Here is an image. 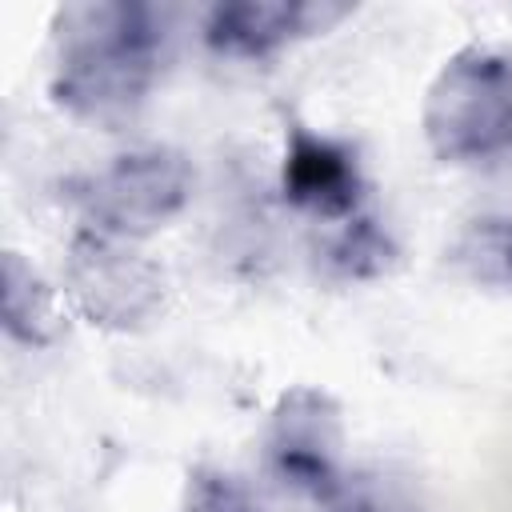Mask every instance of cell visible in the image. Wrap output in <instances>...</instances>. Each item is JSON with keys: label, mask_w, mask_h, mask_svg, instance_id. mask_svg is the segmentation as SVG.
Masks as SVG:
<instances>
[{"label": "cell", "mask_w": 512, "mask_h": 512, "mask_svg": "<svg viewBox=\"0 0 512 512\" xmlns=\"http://www.w3.org/2000/svg\"><path fill=\"white\" fill-rule=\"evenodd\" d=\"M68 288L92 324L132 328L160 304V276L148 260L128 252L116 236L80 232L68 260Z\"/></svg>", "instance_id": "5b68a950"}, {"label": "cell", "mask_w": 512, "mask_h": 512, "mask_svg": "<svg viewBox=\"0 0 512 512\" xmlns=\"http://www.w3.org/2000/svg\"><path fill=\"white\" fill-rule=\"evenodd\" d=\"M184 512H256V500L232 472L196 468V472H188Z\"/></svg>", "instance_id": "8fae6325"}, {"label": "cell", "mask_w": 512, "mask_h": 512, "mask_svg": "<svg viewBox=\"0 0 512 512\" xmlns=\"http://www.w3.org/2000/svg\"><path fill=\"white\" fill-rule=\"evenodd\" d=\"M264 448L276 480L316 504H328L348 480V472L340 468V404L320 388H288L276 400Z\"/></svg>", "instance_id": "277c9868"}, {"label": "cell", "mask_w": 512, "mask_h": 512, "mask_svg": "<svg viewBox=\"0 0 512 512\" xmlns=\"http://www.w3.org/2000/svg\"><path fill=\"white\" fill-rule=\"evenodd\" d=\"M0 320L4 332L28 348H44L56 336V304L44 280L24 264L20 252H4L0 260Z\"/></svg>", "instance_id": "ba28073f"}, {"label": "cell", "mask_w": 512, "mask_h": 512, "mask_svg": "<svg viewBox=\"0 0 512 512\" xmlns=\"http://www.w3.org/2000/svg\"><path fill=\"white\" fill-rule=\"evenodd\" d=\"M352 4L332 0H232L204 16V44L236 60H268L280 48L340 24Z\"/></svg>", "instance_id": "8992f818"}, {"label": "cell", "mask_w": 512, "mask_h": 512, "mask_svg": "<svg viewBox=\"0 0 512 512\" xmlns=\"http://www.w3.org/2000/svg\"><path fill=\"white\" fill-rule=\"evenodd\" d=\"M452 264L480 288L512 292V216L484 212L468 220L452 244Z\"/></svg>", "instance_id": "9c48e42d"}, {"label": "cell", "mask_w": 512, "mask_h": 512, "mask_svg": "<svg viewBox=\"0 0 512 512\" xmlns=\"http://www.w3.org/2000/svg\"><path fill=\"white\" fill-rule=\"evenodd\" d=\"M192 196V164L172 148H136L76 184V204L100 236H144Z\"/></svg>", "instance_id": "3957f363"}, {"label": "cell", "mask_w": 512, "mask_h": 512, "mask_svg": "<svg viewBox=\"0 0 512 512\" xmlns=\"http://www.w3.org/2000/svg\"><path fill=\"white\" fill-rule=\"evenodd\" d=\"M168 12L136 0H88L64 4L52 20V100L80 120L132 116L164 60Z\"/></svg>", "instance_id": "6da1fadb"}, {"label": "cell", "mask_w": 512, "mask_h": 512, "mask_svg": "<svg viewBox=\"0 0 512 512\" xmlns=\"http://www.w3.org/2000/svg\"><path fill=\"white\" fill-rule=\"evenodd\" d=\"M424 136L444 164H512V48L468 44L424 96Z\"/></svg>", "instance_id": "7a4b0ae2"}, {"label": "cell", "mask_w": 512, "mask_h": 512, "mask_svg": "<svg viewBox=\"0 0 512 512\" xmlns=\"http://www.w3.org/2000/svg\"><path fill=\"white\" fill-rule=\"evenodd\" d=\"M320 508H324V512H392V508H388L372 488L356 484L352 476H348V480H344V488H340L328 504H320Z\"/></svg>", "instance_id": "7c38bea8"}, {"label": "cell", "mask_w": 512, "mask_h": 512, "mask_svg": "<svg viewBox=\"0 0 512 512\" xmlns=\"http://www.w3.org/2000/svg\"><path fill=\"white\" fill-rule=\"evenodd\" d=\"M280 192L292 208H304L312 216L352 220L360 216L364 180H360V164L348 144L332 136H316L304 124H288Z\"/></svg>", "instance_id": "52a82bcc"}, {"label": "cell", "mask_w": 512, "mask_h": 512, "mask_svg": "<svg viewBox=\"0 0 512 512\" xmlns=\"http://www.w3.org/2000/svg\"><path fill=\"white\" fill-rule=\"evenodd\" d=\"M396 248L388 240V232L372 220V216H352L344 220V228L332 236L328 244V268L344 280H372L392 264Z\"/></svg>", "instance_id": "30bf717a"}]
</instances>
